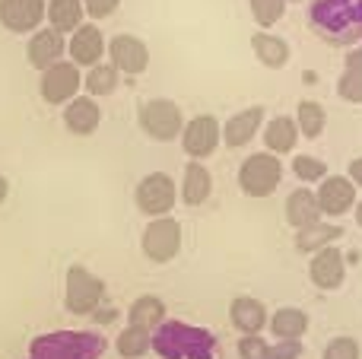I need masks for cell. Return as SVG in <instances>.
Here are the masks:
<instances>
[{"instance_id": "6da1fadb", "label": "cell", "mask_w": 362, "mask_h": 359, "mask_svg": "<svg viewBox=\"0 0 362 359\" xmlns=\"http://www.w3.org/2000/svg\"><path fill=\"white\" fill-rule=\"evenodd\" d=\"M308 25L334 48H353L362 42V0H312Z\"/></svg>"}, {"instance_id": "7a4b0ae2", "label": "cell", "mask_w": 362, "mask_h": 359, "mask_svg": "<svg viewBox=\"0 0 362 359\" xmlns=\"http://www.w3.org/2000/svg\"><path fill=\"white\" fill-rule=\"evenodd\" d=\"M153 353L159 359H219V343L206 328L163 322L153 331Z\"/></svg>"}, {"instance_id": "3957f363", "label": "cell", "mask_w": 362, "mask_h": 359, "mask_svg": "<svg viewBox=\"0 0 362 359\" xmlns=\"http://www.w3.org/2000/svg\"><path fill=\"white\" fill-rule=\"evenodd\" d=\"M105 353V337L95 331H51L29 343L25 359H99Z\"/></svg>"}, {"instance_id": "277c9868", "label": "cell", "mask_w": 362, "mask_h": 359, "mask_svg": "<svg viewBox=\"0 0 362 359\" xmlns=\"http://www.w3.org/2000/svg\"><path fill=\"white\" fill-rule=\"evenodd\" d=\"M280 182H283V163L280 156H274L267 150L251 153L242 163V169H238V188L248 197H270L280 188Z\"/></svg>"}, {"instance_id": "5b68a950", "label": "cell", "mask_w": 362, "mask_h": 359, "mask_svg": "<svg viewBox=\"0 0 362 359\" xmlns=\"http://www.w3.org/2000/svg\"><path fill=\"white\" fill-rule=\"evenodd\" d=\"M105 299V283L102 277H95L89 267L83 264H70L67 267V280H64V302L74 315H95Z\"/></svg>"}, {"instance_id": "8992f818", "label": "cell", "mask_w": 362, "mask_h": 359, "mask_svg": "<svg viewBox=\"0 0 362 359\" xmlns=\"http://www.w3.org/2000/svg\"><path fill=\"white\" fill-rule=\"evenodd\" d=\"M137 121H140V131L150 134L153 140H163V143L181 137V131H185V112H181V105L172 99L144 102L137 112Z\"/></svg>"}, {"instance_id": "52a82bcc", "label": "cell", "mask_w": 362, "mask_h": 359, "mask_svg": "<svg viewBox=\"0 0 362 359\" xmlns=\"http://www.w3.org/2000/svg\"><path fill=\"white\" fill-rule=\"evenodd\" d=\"M134 201H137V210L146 216H165L178 201V184L169 172H150V175L140 178L137 191H134Z\"/></svg>"}, {"instance_id": "ba28073f", "label": "cell", "mask_w": 362, "mask_h": 359, "mask_svg": "<svg viewBox=\"0 0 362 359\" xmlns=\"http://www.w3.org/2000/svg\"><path fill=\"white\" fill-rule=\"evenodd\" d=\"M140 248L150 261L165 264L181 252V223L172 216H156L146 223L144 235H140Z\"/></svg>"}, {"instance_id": "9c48e42d", "label": "cell", "mask_w": 362, "mask_h": 359, "mask_svg": "<svg viewBox=\"0 0 362 359\" xmlns=\"http://www.w3.org/2000/svg\"><path fill=\"white\" fill-rule=\"evenodd\" d=\"M83 89V73L74 61H57L48 70H42V83L38 93L48 105H67L70 99H76Z\"/></svg>"}, {"instance_id": "30bf717a", "label": "cell", "mask_w": 362, "mask_h": 359, "mask_svg": "<svg viewBox=\"0 0 362 359\" xmlns=\"http://www.w3.org/2000/svg\"><path fill=\"white\" fill-rule=\"evenodd\" d=\"M219 143H223V124L216 121V114H194L191 121H185L181 146H185V153L194 163L216 153Z\"/></svg>"}, {"instance_id": "8fae6325", "label": "cell", "mask_w": 362, "mask_h": 359, "mask_svg": "<svg viewBox=\"0 0 362 359\" xmlns=\"http://www.w3.org/2000/svg\"><path fill=\"white\" fill-rule=\"evenodd\" d=\"M108 64H115L118 67V73H144L146 67H150V48H146V42L140 35H131V32H121V35H115L112 42H108Z\"/></svg>"}, {"instance_id": "7c38bea8", "label": "cell", "mask_w": 362, "mask_h": 359, "mask_svg": "<svg viewBox=\"0 0 362 359\" xmlns=\"http://www.w3.org/2000/svg\"><path fill=\"white\" fill-rule=\"evenodd\" d=\"M308 280L318 290H340L346 280V258L337 245H327L312 254L308 261Z\"/></svg>"}, {"instance_id": "4fadbf2b", "label": "cell", "mask_w": 362, "mask_h": 359, "mask_svg": "<svg viewBox=\"0 0 362 359\" xmlns=\"http://www.w3.org/2000/svg\"><path fill=\"white\" fill-rule=\"evenodd\" d=\"M105 48H108V42L95 23H83L80 29L67 38V54L76 67H95V64H102Z\"/></svg>"}, {"instance_id": "5bb4252c", "label": "cell", "mask_w": 362, "mask_h": 359, "mask_svg": "<svg viewBox=\"0 0 362 359\" xmlns=\"http://www.w3.org/2000/svg\"><path fill=\"white\" fill-rule=\"evenodd\" d=\"M321 216H344L346 210L356 207V184L346 175H327L315 191Z\"/></svg>"}, {"instance_id": "9a60e30c", "label": "cell", "mask_w": 362, "mask_h": 359, "mask_svg": "<svg viewBox=\"0 0 362 359\" xmlns=\"http://www.w3.org/2000/svg\"><path fill=\"white\" fill-rule=\"evenodd\" d=\"M64 51H67V38L57 29H51V25H42L25 42V57H29V64L35 70H48L51 64L64 61Z\"/></svg>"}, {"instance_id": "2e32d148", "label": "cell", "mask_w": 362, "mask_h": 359, "mask_svg": "<svg viewBox=\"0 0 362 359\" xmlns=\"http://www.w3.org/2000/svg\"><path fill=\"white\" fill-rule=\"evenodd\" d=\"M45 19V0H0V25L10 32H38Z\"/></svg>"}, {"instance_id": "e0dca14e", "label": "cell", "mask_w": 362, "mask_h": 359, "mask_svg": "<svg viewBox=\"0 0 362 359\" xmlns=\"http://www.w3.org/2000/svg\"><path fill=\"white\" fill-rule=\"evenodd\" d=\"M264 114H267L264 112V105H248V108H242V112H235L223 124V143L232 146V150L251 143L255 134L261 131V124H264Z\"/></svg>"}, {"instance_id": "ac0fdd59", "label": "cell", "mask_w": 362, "mask_h": 359, "mask_svg": "<svg viewBox=\"0 0 362 359\" xmlns=\"http://www.w3.org/2000/svg\"><path fill=\"white\" fill-rule=\"evenodd\" d=\"M229 322L235 331H242V337H257L267 328V309L255 296H235L229 305Z\"/></svg>"}, {"instance_id": "d6986e66", "label": "cell", "mask_w": 362, "mask_h": 359, "mask_svg": "<svg viewBox=\"0 0 362 359\" xmlns=\"http://www.w3.org/2000/svg\"><path fill=\"white\" fill-rule=\"evenodd\" d=\"M99 121H102V108L93 95L80 93L76 99H70L67 105H64V124H67V131L76 134V137H89V134H95Z\"/></svg>"}, {"instance_id": "ffe728a7", "label": "cell", "mask_w": 362, "mask_h": 359, "mask_svg": "<svg viewBox=\"0 0 362 359\" xmlns=\"http://www.w3.org/2000/svg\"><path fill=\"white\" fill-rule=\"evenodd\" d=\"M286 223L299 233V229H308L315 223H321V207H318V197H315L312 188H296L289 191L286 197Z\"/></svg>"}, {"instance_id": "44dd1931", "label": "cell", "mask_w": 362, "mask_h": 359, "mask_svg": "<svg viewBox=\"0 0 362 359\" xmlns=\"http://www.w3.org/2000/svg\"><path fill=\"white\" fill-rule=\"evenodd\" d=\"M251 48H255V57L264 64V67L270 70H280L289 64V42L283 35H274V32H264L257 29L255 35H251Z\"/></svg>"}, {"instance_id": "7402d4cb", "label": "cell", "mask_w": 362, "mask_h": 359, "mask_svg": "<svg viewBox=\"0 0 362 359\" xmlns=\"http://www.w3.org/2000/svg\"><path fill=\"white\" fill-rule=\"evenodd\" d=\"M181 201L187 204V207H200V204L210 197V191H213V175H210V169L206 165H200V163H187L185 165V175H181Z\"/></svg>"}, {"instance_id": "603a6c76", "label": "cell", "mask_w": 362, "mask_h": 359, "mask_svg": "<svg viewBox=\"0 0 362 359\" xmlns=\"http://www.w3.org/2000/svg\"><path fill=\"white\" fill-rule=\"evenodd\" d=\"M45 19L61 35H67V32L74 35L83 25V19H86V10H83V0H48L45 4Z\"/></svg>"}, {"instance_id": "cb8c5ba5", "label": "cell", "mask_w": 362, "mask_h": 359, "mask_svg": "<svg viewBox=\"0 0 362 359\" xmlns=\"http://www.w3.org/2000/svg\"><path fill=\"white\" fill-rule=\"evenodd\" d=\"M264 143H267V153H274V156L293 153V146L299 143L296 118H289V114H276V118H270L267 127H264Z\"/></svg>"}, {"instance_id": "d4e9b609", "label": "cell", "mask_w": 362, "mask_h": 359, "mask_svg": "<svg viewBox=\"0 0 362 359\" xmlns=\"http://www.w3.org/2000/svg\"><path fill=\"white\" fill-rule=\"evenodd\" d=\"M163 322H165V302L159 296H153V293H146V296H137L131 302V309H127V324H134V328H144V331H150V334Z\"/></svg>"}, {"instance_id": "484cf974", "label": "cell", "mask_w": 362, "mask_h": 359, "mask_svg": "<svg viewBox=\"0 0 362 359\" xmlns=\"http://www.w3.org/2000/svg\"><path fill=\"white\" fill-rule=\"evenodd\" d=\"M337 239H344V226L321 220V223H315V226L299 229V233H296V248L305 252V254H315V252H321V248L334 245Z\"/></svg>"}, {"instance_id": "4316f807", "label": "cell", "mask_w": 362, "mask_h": 359, "mask_svg": "<svg viewBox=\"0 0 362 359\" xmlns=\"http://www.w3.org/2000/svg\"><path fill=\"white\" fill-rule=\"evenodd\" d=\"M270 331H274L276 341H302V334L308 331V315L302 309L283 305L270 315Z\"/></svg>"}, {"instance_id": "83f0119b", "label": "cell", "mask_w": 362, "mask_h": 359, "mask_svg": "<svg viewBox=\"0 0 362 359\" xmlns=\"http://www.w3.org/2000/svg\"><path fill=\"white\" fill-rule=\"evenodd\" d=\"M325 124H327V112L321 102L315 99H302L299 105H296V127H299L302 137L315 140L325 134Z\"/></svg>"}, {"instance_id": "f1b7e54d", "label": "cell", "mask_w": 362, "mask_h": 359, "mask_svg": "<svg viewBox=\"0 0 362 359\" xmlns=\"http://www.w3.org/2000/svg\"><path fill=\"white\" fill-rule=\"evenodd\" d=\"M118 83H121V73L115 64H95V67H89V73L83 76V86L89 89L86 95H93V99L112 95L115 89H118Z\"/></svg>"}, {"instance_id": "f546056e", "label": "cell", "mask_w": 362, "mask_h": 359, "mask_svg": "<svg viewBox=\"0 0 362 359\" xmlns=\"http://www.w3.org/2000/svg\"><path fill=\"white\" fill-rule=\"evenodd\" d=\"M115 350H118V356H124V359H140L153 350V334L144 328L127 324V328L118 334V341H115Z\"/></svg>"}, {"instance_id": "4dcf8cb0", "label": "cell", "mask_w": 362, "mask_h": 359, "mask_svg": "<svg viewBox=\"0 0 362 359\" xmlns=\"http://www.w3.org/2000/svg\"><path fill=\"white\" fill-rule=\"evenodd\" d=\"M293 172L299 182H325L327 178V163L312 153H296L293 156Z\"/></svg>"}, {"instance_id": "1f68e13d", "label": "cell", "mask_w": 362, "mask_h": 359, "mask_svg": "<svg viewBox=\"0 0 362 359\" xmlns=\"http://www.w3.org/2000/svg\"><path fill=\"white\" fill-rule=\"evenodd\" d=\"M248 4H251V16L264 32L280 23L283 13H286V0H248Z\"/></svg>"}, {"instance_id": "d6a6232c", "label": "cell", "mask_w": 362, "mask_h": 359, "mask_svg": "<svg viewBox=\"0 0 362 359\" xmlns=\"http://www.w3.org/2000/svg\"><path fill=\"white\" fill-rule=\"evenodd\" d=\"M337 95H340V99H346V102H353V105H362V70L346 67L344 73H340Z\"/></svg>"}, {"instance_id": "836d02e7", "label": "cell", "mask_w": 362, "mask_h": 359, "mask_svg": "<svg viewBox=\"0 0 362 359\" xmlns=\"http://www.w3.org/2000/svg\"><path fill=\"white\" fill-rule=\"evenodd\" d=\"M359 356L362 350L356 337H334V341H327L325 353H321V359H359Z\"/></svg>"}, {"instance_id": "e575fe53", "label": "cell", "mask_w": 362, "mask_h": 359, "mask_svg": "<svg viewBox=\"0 0 362 359\" xmlns=\"http://www.w3.org/2000/svg\"><path fill=\"white\" fill-rule=\"evenodd\" d=\"M238 356L242 359H274V350L257 334V337H242V341H238Z\"/></svg>"}, {"instance_id": "d590c367", "label": "cell", "mask_w": 362, "mask_h": 359, "mask_svg": "<svg viewBox=\"0 0 362 359\" xmlns=\"http://www.w3.org/2000/svg\"><path fill=\"white\" fill-rule=\"evenodd\" d=\"M121 6V0H83V10L89 13V19H105Z\"/></svg>"}, {"instance_id": "8d00e7d4", "label": "cell", "mask_w": 362, "mask_h": 359, "mask_svg": "<svg viewBox=\"0 0 362 359\" xmlns=\"http://www.w3.org/2000/svg\"><path fill=\"white\" fill-rule=\"evenodd\" d=\"M270 350H274V359H299V356H302V341L270 343Z\"/></svg>"}, {"instance_id": "74e56055", "label": "cell", "mask_w": 362, "mask_h": 359, "mask_svg": "<svg viewBox=\"0 0 362 359\" xmlns=\"http://www.w3.org/2000/svg\"><path fill=\"white\" fill-rule=\"evenodd\" d=\"M346 178H350L356 188H362V156H356L350 165H346Z\"/></svg>"}, {"instance_id": "f35d334b", "label": "cell", "mask_w": 362, "mask_h": 359, "mask_svg": "<svg viewBox=\"0 0 362 359\" xmlns=\"http://www.w3.org/2000/svg\"><path fill=\"white\" fill-rule=\"evenodd\" d=\"M346 67L362 70V42H359V45H353V48L346 51Z\"/></svg>"}, {"instance_id": "ab89813d", "label": "cell", "mask_w": 362, "mask_h": 359, "mask_svg": "<svg viewBox=\"0 0 362 359\" xmlns=\"http://www.w3.org/2000/svg\"><path fill=\"white\" fill-rule=\"evenodd\" d=\"M6 194H10V178H6V175H0V204L6 201Z\"/></svg>"}, {"instance_id": "60d3db41", "label": "cell", "mask_w": 362, "mask_h": 359, "mask_svg": "<svg viewBox=\"0 0 362 359\" xmlns=\"http://www.w3.org/2000/svg\"><path fill=\"white\" fill-rule=\"evenodd\" d=\"M356 223H359V229H362V201H356Z\"/></svg>"}, {"instance_id": "b9f144b4", "label": "cell", "mask_w": 362, "mask_h": 359, "mask_svg": "<svg viewBox=\"0 0 362 359\" xmlns=\"http://www.w3.org/2000/svg\"><path fill=\"white\" fill-rule=\"evenodd\" d=\"M286 4H289V0H286ZM293 4H299V0H293Z\"/></svg>"}]
</instances>
